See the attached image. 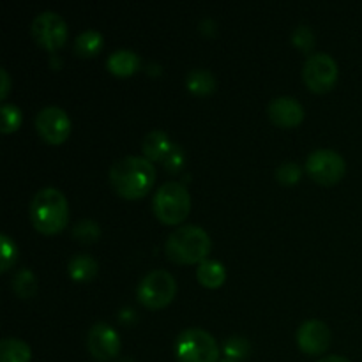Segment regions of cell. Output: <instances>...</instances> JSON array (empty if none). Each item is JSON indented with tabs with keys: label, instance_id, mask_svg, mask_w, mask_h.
Here are the masks:
<instances>
[{
	"label": "cell",
	"instance_id": "12",
	"mask_svg": "<svg viewBox=\"0 0 362 362\" xmlns=\"http://www.w3.org/2000/svg\"><path fill=\"white\" fill-rule=\"evenodd\" d=\"M120 338L113 327L99 322L90 327L87 334V349L98 361H112L120 354Z\"/></svg>",
	"mask_w": 362,
	"mask_h": 362
},
{
	"label": "cell",
	"instance_id": "28",
	"mask_svg": "<svg viewBox=\"0 0 362 362\" xmlns=\"http://www.w3.org/2000/svg\"><path fill=\"white\" fill-rule=\"evenodd\" d=\"M161 163L170 173H177L180 168H182L184 163H186V154H184V148L180 147V145L173 144L172 148L168 151V154L165 156V159H163Z\"/></svg>",
	"mask_w": 362,
	"mask_h": 362
},
{
	"label": "cell",
	"instance_id": "1",
	"mask_svg": "<svg viewBox=\"0 0 362 362\" xmlns=\"http://www.w3.org/2000/svg\"><path fill=\"white\" fill-rule=\"evenodd\" d=\"M156 182V168L148 159L140 156H126L110 168V184L119 197L138 200L152 189Z\"/></svg>",
	"mask_w": 362,
	"mask_h": 362
},
{
	"label": "cell",
	"instance_id": "3",
	"mask_svg": "<svg viewBox=\"0 0 362 362\" xmlns=\"http://www.w3.org/2000/svg\"><path fill=\"white\" fill-rule=\"evenodd\" d=\"M212 250V240L204 228L197 225L179 226L168 235L165 244L166 257L180 265L202 264Z\"/></svg>",
	"mask_w": 362,
	"mask_h": 362
},
{
	"label": "cell",
	"instance_id": "8",
	"mask_svg": "<svg viewBox=\"0 0 362 362\" xmlns=\"http://www.w3.org/2000/svg\"><path fill=\"white\" fill-rule=\"evenodd\" d=\"M338 64L329 53H315L308 57L303 67V78L308 88L317 94L329 92L338 81Z\"/></svg>",
	"mask_w": 362,
	"mask_h": 362
},
{
	"label": "cell",
	"instance_id": "13",
	"mask_svg": "<svg viewBox=\"0 0 362 362\" xmlns=\"http://www.w3.org/2000/svg\"><path fill=\"white\" fill-rule=\"evenodd\" d=\"M267 115L274 126L290 129V127H296L303 122L304 108L296 98L279 95V98H274L269 103Z\"/></svg>",
	"mask_w": 362,
	"mask_h": 362
},
{
	"label": "cell",
	"instance_id": "29",
	"mask_svg": "<svg viewBox=\"0 0 362 362\" xmlns=\"http://www.w3.org/2000/svg\"><path fill=\"white\" fill-rule=\"evenodd\" d=\"M0 78H2V87H0V98L6 99L7 94H9V88H11V78L7 74L6 69H0Z\"/></svg>",
	"mask_w": 362,
	"mask_h": 362
},
{
	"label": "cell",
	"instance_id": "9",
	"mask_svg": "<svg viewBox=\"0 0 362 362\" xmlns=\"http://www.w3.org/2000/svg\"><path fill=\"white\" fill-rule=\"evenodd\" d=\"M34 41L48 52H57L67 41V23L60 14L53 11H45L37 14L30 25Z\"/></svg>",
	"mask_w": 362,
	"mask_h": 362
},
{
	"label": "cell",
	"instance_id": "14",
	"mask_svg": "<svg viewBox=\"0 0 362 362\" xmlns=\"http://www.w3.org/2000/svg\"><path fill=\"white\" fill-rule=\"evenodd\" d=\"M108 71L115 76H131L140 69V57L131 49H117L106 60Z\"/></svg>",
	"mask_w": 362,
	"mask_h": 362
},
{
	"label": "cell",
	"instance_id": "26",
	"mask_svg": "<svg viewBox=\"0 0 362 362\" xmlns=\"http://www.w3.org/2000/svg\"><path fill=\"white\" fill-rule=\"evenodd\" d=\"M0 243H2V267H0V271L7 272L14 264H16L18 247L16 244H14V240L11 239L9 235H6V233L0 235Z\"/></svg>",
	"mask_w": 362,
	"mask_h": 362
},
{
	"label": "cell",
	"instance_id": "24",
	"mask_svg": "<svg viewBox=\"0 0 362 362\" xmlns=\"http://www.w3.org/2000/svg\"><path fill=\"white\" fill-rule=\"evenodd\" d=\"M101 235V228L95 221L92 219H81L74 225L73 228V237L78 240V243L83 244H92L99 239Z\"/></svg>",
	"mask_w": 362,
	"mask_h": 362
},
{
	"label": "cell",
	"instance_id": "22",
	"mask_svg": "<svg viewBox=\"0 0 362 362\" xmlns=\"http://www.w3.org/2000/svg\"><path fill=\"white\" fill-rule=\"evenodd\" d=\"M250 341L243 336H232V338L225 339V343H223V352H225L226 359L243 361L250 356Z\"/></svg>",
	"mask_w": 362,
	"mask_h": 362
},
{
	"label": "cell",
	"instance_id": "31",
	"mask_svg": "<svg viewBox=\"0 0 362 362\" xmlns=\"http://www.w3.org/2000/svg\"><path fill=\"white\" fill-rule=\"evenodd\" d=\"M221 362H239V361H233V359H223Z\"/></svg>",
	"mask_w": 362,
	"mask_h": 362
},
{
	"label": "cell",
	"instance_id": "20",
	"mask_svg": "<svg viewBox=\"0 0 362 362\" xmlns=\"http://www.w3.org/2000/svg\"><path fill=\"white\" fill-rule=\"evenodd\" d=\"M186 85L193 94L209 95L216 88V78L211 71L207 69H193L187 73Z\"/></svg>",
	"mask_w": 362,
	"mask_h": 362
},
{
	"label": "cell",
	"instance_id": "7",
	"mask_svg": "<svg viewBox=\"0 0 362 362\" xmlns=\"http://www.w3.org/2000/svg\"><path fill=\"white\" fill-rule=\"evenodd\" d=\"M308 175L322 186H334L343 179L346 172V163L341 154L331 148H318L311 152L306 159Z\"/></svg>",
	"mask_w": 362,
	"mask_h": 362
},
{
	"label": "cell",
	"instance_id": "10",
	"mask_svg": "<svg viewBox=\"0 0 362 362\" xmlns=\"http://www.w3.org/2000/svg\"><path fill=\"white\" fill-rule=\"evenodd\" d=\"M35 129L49 145H60L71 134V119L59 106H46L35 115Z\"/></svg>",
	"mask_w": 362,
	"mask_h": 362
},
{
	"label": "cell",
	"instance_id": "23",
	"mask_svg": "<svg viewBox=\"0 0 362 362\" xmlns=\"http://www.w3.org/2000/svg\"><path fill=\"white\" fill-rule=\"evenodd\" d=\"M0 117H2V127H0V131H2L4 134L14 133V131L21 126V122H23L21 110L18 108L16 105H11V103L2 105V108H0Z\"/></svg>",
	"mask_w": 362,
	"mask_h": 362
},
{
	"label": "cell",
	"instance_id": "30",
	"mask_svg": "<svg viewBox=\"0 0 362 362\" xmlns=\"http://www.w3.org/2000/svg\"><path fill=\"white\" fill-rule=\"evenodd\" d=\"M318 362H352V361H349L346 357H341V356H327Z\"/></svg>",
	"mask_w": 362,
	"mask_h": 362
},
{
	"label": "cell",
	"instance_id": "16",
	"mask_svg": "<svg viewBox=\"0 0 362 362\" xmlns=\"http://www.w3.org/2000/svg\"><path fill=\"white\" fill-rule=\"evenodd\" d=\"M197 278L198 283L205 288H219V286L225 283L226 279V269L221 262L218 260H204L202 264H198L197 269Z\"/></svg>",
	"mask_w": 362,
	"mask_h": 362
},
{
	"label": "cell",
	"instance_id": "18",
	"mask_svg": "<svg viewBox=\"0 0 362 362\" xmlns=\"http://www.w3.org/2000/svg\"><path fill=\"white\" fill-rule=\"evenodd\" d=\"M67 271H69V276L74 281H90V279H94L98 276L99 265L92 257L80 253L71 258Z\"/></svg>",
	"mask_w": 362,
	"mask_h": 362
},
{
	"label": "cell",
	"instance_id": "2",
	"mask_svg": "<svg viewBox=\"0 0 362 362\" xmlns=\"http://www.w3.org/2000/svg\"><path fill=\"white\" fill-rule=\"evenodd\" d=\"M30 221L37 232L55 235L62 232L69 221V204L62 191L57 187H45L37 191L30 204Z\"/></svg>",
	"mask_w": 362,
	"mask_h": 362
},
{
	"label": "cell",
	"instance_id": "19",
	"mask_svg": "<svg viewBox=\"0 0 362 362\" xmlns=\"http://www.w3.org/2000/svg\"><path fill=\"white\" fill-rule=\"evenodd\" d=\"M103 49V35L98 30H85L74 39V53L81 59H92Z\"/></svg>",
	"mask_w": 362,
	"mask_h": 362
},
{
	"label": "cell",
	"instance_id": "25",
	"mask_svg": "<svg viewBox=\"0 0 362 362\" xmlns=\"http://www.w3.org/2000/svg\"><path fill=\"white\" fill-rule=\"evenodd\" d=\"M300 177H303V168L297 163H283V165L276 168V180L281 186H296L300 180Z\"/></svg>",
	"mask_w": 362,
	"mask_h": 362
},
{
	"label": "cell",
	"instance_id": "21",
	"mask_svg": "<svg viewBox=\"0 0 362 362\" xmlns=\"http://www.w3.org/2000/svg\"><path fill=\"white\" fill-rule=\"evenodd\" d=\"M13 290L20 299H30L37 292V278L30 269H21L13 279Z\"/></svg>",
	"mask_w": 362,
	"mask_h": 362
},
{
	"label": "cell",
	"instance_id": "17",
	"mask_svg": "<svg viewBox=\"0 0 362 362\" xmlns=\"http://www.w3.org/2000/svg\"><path fill=\"white\" fill-rule=\"evenodd\" d=\"M32 350L23 339L4 338L0 343V362H30Z\"/></svg>",
	"mask_w": 362,
	"mask_h": 362
},
{
	"label": "cell",
	"instance_id": "5",
	"mask_svg": "<svg viewBox=\"0 0 362 362\" xmlns=\"http://www.w3.org/2000/svg\"><path fill=\"white\" fill-rule=\"evenodd\" d=\"M175 354L179 362H218L219 346L214 336L207 331L191 327L177 338Z\"/></svg>",
	"mask_w": 362,
	"mask_h": 362
},
{
	"label": "cell",
	"instance_id": "6",
	"mask_svg": "<svg viewBox=\"0 0 362 362\" xmlns=\"http://www.w3.org/2000/svg\"><path fill=\"white\" fill-rule=\"evenodd\" d=\"M177 293L175 278L168 271H152L138 285V300L148 310H163Z\"/></svg>",
	"mask_w": 362,
	"mask_h": 362
},
{
	"label": "cell",
	"instance_id": "15",
	"mask_svg": "<svg viewBox=\"0 0 362 362\" xmlns=\"http://www.w3.org/2000/svg\"><path fill=\"white\" fill-rule=\"evenodd\" d=\"M172 141H170L168 134L165 131H151L147 136L141 141V152H144L145 159L148 161H163L168 151L172 148Z\"/></svg>",
	"mask_w": 362,
	"mask_h": 362
},
{
	"label": "cell",
	"instance_id": "27",
	"mask_svg": "<svg viewBox=\"0 0 362 362\" xmlns=\"http://www.w3.org/2000/svg\"><path fill=\"white\" fill-rule=\"evenodd\" d=\"M292 42L296 48L303 49V52H310L315 46V34L308 25H299L292 34Z\"/></svg>",
	"mask_w": 362,
	"mask_h": 362
},
{
	"label": "cell",
	"instance_id": "11",
	"mask_svg": "<svg viewBox=\"0 0 362 362\" xmlns=\"http://www.w3.org/2000/svg\"><path fill=\"white\" fill-rule=\"evenodd\" d=\"M296 341L300 352L306 356H322L327 352L329 345H331V331L322 320L311 318L299 325Z\"/></svg>",
	"mask_w": 362,
	"mask_h": 362
},
{
	"label": "cell",
	"instance_id": "4",
	"mask_svg": "<svg viewBox=\"0 0 362 362\" xmlns=\"http://www.w3.org/2000/svg\"><path fill=\"white\" fill-rule=\"evenodd\" d=\"M156 218L165 225H180L187 218L191 211V197L189 191L184 184L166 182L156 191L154 202Z\"/></svg>",
	"mask_w": 362,
	"mask_h": 362
}]
</instances>
